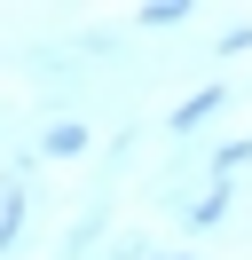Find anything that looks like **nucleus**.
Masks as SVG:
<instances>
[{"mask_svg": "<svg viewBox=\"0 0 252 260\" xmlns=\"http://www.w3.org/2000/svg\"><path fill=\"white\" fill-rule=\"evenodd\" d=\"M220 213H229V189H213V197H205V205H197V213H189V221H197V229H213V221H220Z\"/></svg>", "mask_w": 252, "mask_h": 260, "instance_id": "f257e3e1", "label": "nucleus"}]
</instances>
